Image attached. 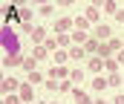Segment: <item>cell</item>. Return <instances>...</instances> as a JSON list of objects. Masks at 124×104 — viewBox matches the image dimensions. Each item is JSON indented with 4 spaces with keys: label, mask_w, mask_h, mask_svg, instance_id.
I'll return each mask as SVG.
<instances>
[{
    "label": "cell",
    "mask_w": 124,
    "mask_h": 104,
    "mask_svg": "<svg viewBox=\"0 0 124 104\" xmlns=\"http://www.w3.org/2000/svg\"><path fill=\"white\" fill-rule=\"evenodd\" d=\"M3 43H6V52H15L17 49V40H15L12 29H3Z\"/></svg>",
    "instance_id": "cell-1"
}]
</instances>
